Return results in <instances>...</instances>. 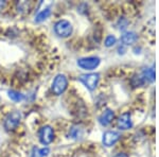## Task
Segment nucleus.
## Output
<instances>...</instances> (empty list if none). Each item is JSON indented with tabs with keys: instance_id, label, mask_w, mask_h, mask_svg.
<instances>
[{
	"instance_id": "1",
	"label": "nucleus",
	"mask_w": 159,
	"mask_h": 157,
	"mask_svg": "<svg viewBox=\"0 0 159 157\" xmlns=\"http://www.w3.org/2000/svg\"><path fill=\"white\" fill-rule=\"evenodd\" d=\"M21 113L18 112V110H14V112H11L9 115L6 117L3 122V127L7 131L9 132H12V131H15L18 125L20 124V121H21Z\"/></svg>"
},
{
	"instance_id": "2",
	"label": "nucleus",
	"mask_w": 159,
	"mask_h": 157,
	"mask_svg": "<svg viewBox=\"0 0 159 157\" xmlns=\"http://www.w3.org/2000/svg\"><path fill=\"white\" fill-rule=\"evenodd\" d=\"M54 32L57 36L66 38L69 37L73 32V27L70 24V21L66 19H61L58 20L54 25Z\"/></svg>"
},
{
	"instance_id": "3",
	"label": "nucleus",
	"mask_w": 159,
	"mask_h": 157,
	"mask_svg": "<svg viewBox=\"0 0 159 157\" xmlns=\"http://www.w3.org/2000/svg\"><path fill=\"white\" fill-rule=\"evenodd\" d=\"M68 87V79L65 74H57L52 82V92L55 96H61Z\"/></svg>"
},
{
	"instance_id": "4",
	"label": "nucleus",
	"mask_w": 159,
	"mask_h": 157,
	"mask_svg": "<svg viewBox=\"0 0 159 157\" xmlns=\"http://www.w3.org/2000/svg\"><path fill=\"white\" fill-rule=\"evenodd\" d=\"M80 82L84 84V86L86 87L88 90L93 91L94 89L98 87L99 81H100V74L99 73H86V74H82L79 78Z\"/></svg>"
},
{
	"instance_id": "5",
	"label": "nucleus",
	"mask_w": 159,
	"mask_h": 157,
	"mask_svg": "<svg viewBox=\"0 0 159 157\" xmlns=\"http://www.w3.org/2000/svg\"><path fill=\"white\" fill-rule=\"evenodd\" d=\"M38 139L43 145H48L54 139V130L50 125H43L38 131Z\"/></svg>"
},
{
	"instance_id": "6",
	"label": "nucleus",
	"mask_w": 159,
	"mask_h": 157,
	"mask_svg": "<svg viewBox=\"0 0 159 157\" xmlns=\"http://www.w3.org/2000/svg\"><path fill=\"white\" fill-rule=\"evenodd\" d=\"M101 60L98 56H88V58H79L76 64L80 68L84 69V70H93V69L98 68Z\"/></svg>"
},
{
	"instance_id": "7",
	"label": "nucleus",
	"mask_w": 159,
	"mask_h": 157,
	"mask_svg": "<svg viewBox=\"0 0 159 157\" xmlns=\"http://www.w3.org/2000/svg\"><path fill=\"white\" fill-rule=\"evenodd\" d=\"M121 138V134L116 131H107L103 134V137H102V142L105 146L110 148V146L115 145L118 141Z\"/></svg>"
},
{
	"instance_id": "8",
	"label": "nucleus",
	"mask_w": 159,
	"mask_h": 157,
	"mask_svg": "<svg viewBox=\"0 0 159 157\" xmlns=\"http://www.w3.org/2000/svg\"><path fill=\"white\" fill-rule=\"evenodd\" d=\"M117 127L121 131H126V130L132 128L133 121H132V117H130L129 113H123L122 115H120L119 117H118Z\"/></svg>"
},
{
	"instance_id": "9",
	"label": "nucleus",
	"mask_w": 159,
	"mask_h": 157,
	"mask_svg": "<svg viewBox=\"0 0 159 157\" xmlns=\"http://www.w3.org/2000/svg\"><path fill=\"white\" fill-rule=\"evenodd\" d=\"M115 119V112L112 109H105L103 113H102V115L99 117V122L101 125H103V127H107V125H109L110 123L112 122V120Z\"/></svg>"
},
{
	"instance_id": "10",
	"label": "nucleus",
	"mask_w": 159,
	"mask_h": 157,
	"mask_svg": "<svg viewBox=\"0 0 159 157\" xmlns=\"http://www.w3.org/2000/svg\"><path fill=\"white\" fill-rule=\"evenodd\" d=\"M137 34L133 31H129V32H124L121 36V42L123 46H129L134 44L137 40Z\"/></svg>"
},
{
	"instance_id": "11",
	"label": "nucleus",
	"mask_w": 159,
	"mask_h": 157,
	"mask_svg": "<svg viewBox=\"0 0 159 157\" xmlns=\"http://www.w3.org/2000/svg\"><path fill=\"white\" fill-rule=\"evenodd\" d=\"M141 76L143 78L145 83H152V82L155 81V69L153 67L143 69Z\"/></svg>"
},
{
	"instance_id": "12",
	"label": "nucleus",
	"mask_w": 159,
	"mask_h": 157,
	"mask_svg": "<svg viewBox=\"0 0 159 157\" xmlns=\"http://www.w3.org/2000/svg\"><path fill=\"white\" fill-rule=\"evenodd\" d=\"M84 131L83 128L79 125H73L72 127L69 130V137H71L72 139H75V140H79L83 137Z\"/></svg>"
},
{
	"instance_id": "13",
	"label": "nucleus",
	"mask_w": 159,
	"mask_h": 157,
	"mask_svg": "<svg viewBox=\"0 0 159 157\" xmlns=\"http://www.w3.org/2000/svg\"><path fill=\"white\" fill-rule=\"evenodd\" d=\"M50 15H51V10L49 9V7H47V9H43V11H40L36 15V17H35V22H43V21H45L46 19L49 18Z\"/></svg>"
},
{
	"instance_id": "14",
	"label": "nucleus",
	"mask_w": 159,
	"mask_h": 157,
	"mask_svg": "<svg viewBox=\"0 0 159 157\" xmlns=\"http://www.w3.org/2000/svg\"><path fill=\"white\" fill-rule=\"evenodd\" d=\"M7 96H9L10 99L14 102H21L22 100L25 99V96L19 91L16 90H9L7 91Z\"/></svg>"
},
{
	"instance_id": "15",
	"label": "nucleus",
	"mask_w": 159,
	"mask_h": 157,
	"mask_svg": "<svg viewBox=\"0 0 159 157\" xmlns=\"http://www.w3.org/2000/svg\"><path fill=\"white\" fill-rule=\"evenodd\" d=\"M130 84H132L133 87H140L143 86L145 84L144 80L141 76V74H135L132 79H130Z\"/></svg>"
},
{
	"instance_id": "16",
	"label": "nucleus",
	"mask_w": 159,
	"mask_h": 157,
	"mask_svg": "<svg viewBox=\"0 0 159 157\" xmlns=\"http://www.w3.org/2000/svg\"><path fill=\"white\" fill-rule=\"evenodd\" d=\"M116 43H117V38L115 35H108V36H106V38H105V40H104V45H105V47H107V48L112 47Z\"/></svg>"
},
{
	"instance_id": "17",
	"label": "nucleus",
	"mask_w": 159,
	"mask_h": 157,
	"mask_svg": "<svg viewBox=\"0 0 159 157\" xmlns=\"http://www.w3.org/2000/svg\"><path fill=\"white\" fill-rule=\"evenodd\" d=\"M127 25H129V20L125 18V17H121V18L118 20V24H117L119 30H121V31H124L125 29H126Z\"/></svg>"
},
{
	"instance_id": "18",
	"label": "nucleus",
	"mask_w": 159,
	"mask_h": 157,
	"mask_svg": "<svg viewBox=\"0 0 159 157\" xmlns=\"http://www.w3.org/2000/svg\"><path fill=\"white\" fill-rule=\"evenodd\" d=\"M31 157H43L39 153V149H37L36 146L32 149V153H31Z\"/></svg>"
},
{
	"instance_id": "19",
	"label": "nucleus",
	"mask_w": 159,
	"mask_h": 157,
	"mask_svg": "<svg viewBox=\"0 0 159 157\" xmlns=\"http://www.w3.org/2000/svg\"><path fill=\"white\" fill-rule=\"evenodd\" d=\"M49 152H50V150H49V148H47V146H46V148H43V149H39V153L43 157L47 156L48 154H49Z\"/></svg>"
},
{
	"instance_id": "20",
	"label": "nucleus",
	"mask_w": 159,
	"mask_h": 157,
	"mask_svg": "<svg viewBox=\"0 0 159 157\" xmlns=\"http://www.w3.org/2000/svg\"><path fill=\"white\" fill-rule=\"evenodd\" d=\"M124 52H125V47L124 46H120L119 48H118V53H119V54H124Z\"/></svg>"
},
{
	"instance_id": "21",
	"label": "nucleus",
	"mask_w": 159,
	"mask_h": 157,
	"mask_svg": "<svg viewBox=\"0 0 159 157\" xmlns=\"http://www.w3.org/2000/svg\"><path fill=\"white\" fill-rule=\"evenodd\" d=\"M114 157H129V155L125 153H119V154H117V155H115Z\"/></svg>"
}]
</instances>
